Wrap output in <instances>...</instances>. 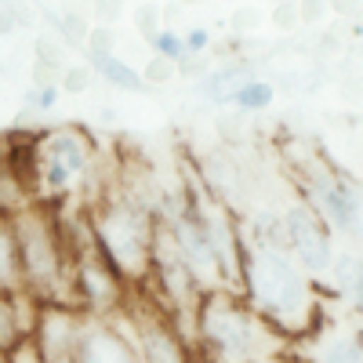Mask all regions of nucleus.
<instances>
[{"label":"nucleus","instance_id":"aec40b11","mask_svg":"<svg viewBox=\"0 0 363 363\" xmlns=\"http://www.w3.org/2000/svg\"><path fill=\"white\" fill-rule=\"evenodd\" d=\"M87 84H91V69L87 66H69V69H62V80H58V87L69 91V95H84Z\"/></svg>","mask_w":363,"mask_h":363},{"label":"nucleus","instance_id":"6e6552de","mask_svg":"<svg viewBox=\"0 0 363 363\" xmlns=\"http://www.w3.org/2000/svg\"><path fill=\"white\" fill-rule=\"evenodd\" d=\"M73 363H142L138 349L116 316H87Z\"/></svg>","mask_w":363,"mask_h":363},{"label":"nucleus","instance_id":"423d86ee","mask_svg":"<svg viewBox=\"0 0 363 363\" xmlns=\"http://www.w3.org/2000/svg\"><path fill=\"white\" fill-rule=\"evenodd\" d=\"M284 244L291 251V258L306 269V272H330L335 262V247H330V233L323 225V218L313 207L294 203L284 215Z\"/></svg>","mask_w":363,"mask_h":363},{"label":"nucleus","instance_id":"9b49d317","mask_svg":"<svg viewBox=\"0 0 363 363\" xmlns=\"http://www.w3.org/2000/svg\"><path fill=\"white\" fill-rule=\"evenodd\" d=\"M87 69H95L102 80H109V84L120 87V91H145L142 73H138L131 62H124L116 51H113V55H91V51H87Z\"/></svg>","mask_w":363,"mask_h":363},{"label":"nucleus","instance_id":"f3484780","mask_svg":"<svg viewBox=\"0 0 363 363\" xmlns=\"http://www.w3.org/2000/svg\"><path fill=\"white\" fill-rule=\"evenodd\" d=\"M149 48H153L160 58H167V62H174V66H182L189 58V51H186V40H182V33H174V29H157L153 37H149Z\"/></svg>","mask_w":363,"mask_h":363},{"label":"nucleus","instance_id":"6ab92c4d","mask_svg":"<svg viewBox=\"0 0 363 363\" xmlns=\"http://www.w3.org/2000/svg\"><path fill=\"white\" fill-rule=\"evenodd\" d=\"M174 73H178V66L157 55V58H149V62H145V69H142V80H145V87H149V84H164V80H171Z\"/></svg>","mask_w":363,"mask_h":363},{"label":"nucleus","instance_id":"dca6fc26","mask_svg":"<svg viewBox=\"0 0 363 363\" xmlns=\"http://www.w3.org/2000/svg\"><path fill=\"white\" fill-rule=\"evenodd\" d=\"M244 80H251L244 69H233V66H225V69H218V73H211L200 87H207V99H211V102H233L236 87L244 84Z\"/></svg>","mask_w":363,"mask_h":363},{"label":"nucleus","instance_id":"f257e3e1","mask_svg":"<svg viewBox=\"0 0 363 363\" xmlns=\"http://www.w3.org/2000/svg\"><path fill=\"white\" fill-rule=\"evenodd\" d=\"M157 203L135 196L128 186H106L95 193L80 218L87 225L91 247H95L109 269L124 280L131 291L149 280V258H153V240H157Z\"/></svg>","mask_w":363,"mask_h":363},{"label":"nucleus","instance_id":"a211bd4d","mask_svg":"<svg viewBox=\"0 0 363 363\" xmlns=\"http://www.w3.org/2000/svg\"><path fill=\"white\" fill-rule=\"evenodd\" d=\"M58 95H62V87H58V84H37V87H29V91H26V106L48 113V109H55Z\"/></svg>","mask_w":363,"mask_h":363},{"label":"nucleus","instance_id":"c85d7f7f","mask_svg":"<svg viewBox=\"0 0 363 363\" xmlns=\"http://www.w3.org/2000/svg\"><path fill=\"white\" fill-rule=\"evenodd\" d=\"M272 363H291V359H284V356H277V359H272Z\"/></svg>","mask_w":363,"mask_h":363},{"label":"nucleus","instance_id":"9d476101","mask_svg":"<svg viewBox=\"0 0 363 363\" xmlns=\"http://www.w3.org/2000/svg\"><path fill=\"white\" fill-rule=\"evenodd\" d=\"M22 258H18V240L11 218L0 215V294H22Z\"/></svg>","mask_w":363,"mask_h":363},{"label":"nucleus","instance_id":"4468645a","mask_svg":"<svg viewBox=\"0 0 363 363\" xmlns=\"http://www.w3.org/2000/svg\"><path fill=\"white\" fill-rule=\"evenodd\" d=\"M55 22V37L62 40L66 48H87V37H91V26L84 15L77 11H62V15H51Z\"/></svg>","mask_w":363,"mask_h":363},{"label":"nucleus","instance_id":"5701e85b","mask_svg":"<svg viewBox=\"0 0 363 363\" xmlns=\"http://www.w3.org/2000/svg\"><path fill=\"white\" fill-rule=\"evenodd\" d=\"M182 40H186V51H189V58H196V55H203L207 51V44H211V33L203 26H193V29H186L182 33Z\"/></svg>","mask_w":363,"mask_h":363},{"label":"nucleus","instance_id":"412c9836","mask_svg":"<svg viewBox=\"0 0 363 363\" xmlns=\"http://www.w3.org/2000/svg\"><path fill=\"white\" fill-rule=\"evenodd\" d=\"M87 51H91V55H113V51H116V37H113V29H109V26L91 29V37H87Z\"/></svg>","mask_w":363,"mask_h":363},{"label":"nucleus","instance_id":"4be33fe9","mask_svg":"<svg viewBox=\"0 0 363 363\" xmlns=\"http://www.w3.org/2000/svg\"><path fill=\"white\" fill-rule=\"evenodd\" d=\"M135 22H138V29H142L145 37H153L157 29H164V26H160V8L153 4V0H145V4L135 11Z\"/></svg>","mask_w":363,"mask_h":363},{"label":"nucleus","instance_id":"2eb2a0df","mask_svg":"<svg viewBox=\"0 0 363 363\" xmlns=\"http://www.w3.org/2000/svg\"><path fill=\"white\" fill-rule=\"evenodd\" d=\"M272 84L269 80H244L236 87V95H233V106L240 109V113H258V109H265L269 102H272Z\"/></svg>","mask_w":363,"mask_h":363},{"label":"nucleus","instance_id":"393cba45","mask_svg":"<svg viewBox=\"0 0 363 363\" xmlns=\"http://www.w3.org/2000/svg\"><path fill=\"white\" fill-rule=\"evenodd\" d=\"M15 26H18V15H15L8 4H0V37H4V33H11Z\"/></svg>","mask_w":363,"mask_h":363},{"label":"nucleus","instance_id":"7c9ffc66","mask_svg":"<svg viewBox=\"0 0 363 363\" xmlns=\"http://www.w3.org/2000/svg\"><path fill=\"white\" fill-rule=\"evenodd\" d=\"M182 4H200V0H182Z\"/></svg>","mask_w":363,"mask_h":363},{"label":"nucleus","instance_id":"cd10ccee","mask_svg":"<svg viewBox=\"0 0 363 363\" xmlns=\"http://www.w3.org/2000/svg\"><path fill=\"white\" fill-rule=\"evenodd\" d=\"M0 363H11V356H4V352H0Z\"/></svg>","mask_w":363,"mask_h":363},{"label":"nucleus","instance_id":"a878e982","mask_svg":"<svg viewBox=\"0 0 363 363\" xmlns=\"http://www.w3.org/2000/svg\"><path fill=\"white\" fill-rule=\"evenodd\" d=\"M120 8H124V0H99V4H95V11L109 22L113 15H120Z\"/></svg>","mask_w":363,"mask_h":363},{"label":"nucleus","instance_id":"39448f33","mask_svg":"<svg viewBox=\"0 0 363 363\" xmlns=\"http://www.w3.org/2000/svg\"><path fill=\"white\" fill-rule=\"evenodd\" d=\"M128 335L138 349L142 363H193V342L178 330V323L157 306L145 291L128 294V306L120 309Z\"/></svg>","mask_w":363,"mask_h":363},{"label":"nucleus","instance_id":"0eeeda50","mask_svg":"<svg viewBox=\"0 0 363 363\" xmlns=\"http://www.w3.org/2000/svg\"><path fill=\"white\" fill-rule=\"evenodd\" d=\"M84 323H87V313L73 306H40L37 327L29 335L40 363H73Z\"/></svg>","mask_w":363,"mask_h":363},{"label":"nucleus","instance_id":"7ed1b4c3","mask_svg":"<svg viewBox=\"0 0 363 363\" xmlns=\"http://www.w3.org/2000/svg\"><path fill=\"white\" fill-rule=\"evenodd\" d=\"M26 291L40 306H73V229L58 218L55 203H33L11 218ZM77 309V306H73Z\"/></svg>","mask_w":363,"mask_h":363},{"label":"nucleus","instance_id":"f8f14e48","mask_svg":"<svg viewBox=\"0 0 363 363\" xmlns=\"http://www.w3.org/2000/svg\"><path fill=\"white\" fill-rule=\"evenodd\" d=\"M330 272H335L338 291L352 301L356 309H363V262L352 258V255H342V258L330 262Z\"/></svg>","mask_w":363,"mask_h":363},{"label":"nucleus","instance_id":"b1692460","mask_svg":"<svg viewBox=\"0 0 363 363\" xmlns=\"http://www.w3.org/2000/svg\"><path fill=\"white\" fill-rule=\"evenodd\" d=\"M55 40H58V37H40V40H37V55H40V62L62 69V44L55 48Z\"/></svg>","mask_w":363,"mask_h":363},{"label":"nucleus","instance_id":"20e7f679","mask_svg":"<svg viewBox=\"0 0 363 363\" xmlns=\"http://www.w3.org/2000/svg\"><path fill=\"white\" fill-rule=\"evenodd\" d=\"M193 352L207 363H272L284 338L236 291H211L196 309Z\"/></svg>","mask_w":363,"mask_h":363},{"label":"nucleus","instance_id":"1a4fd4ad","mask_svg":"<svg viewBox=\"0 0 363 363\" xmlns=\"http://www.w3.org/2000/svg\"><path fill=\"white\" fill-rule=\"evenodd\" d=\"M309 196H313V211L320 218H327L335 229L352 233L359 225V196L349 182L316 167V171H309Z\"/></svg>","mask_w":363,"mask_h":363},{"label":"nucleus","instance_id":"ddd939ff","mask_svg":"<svg viewBox=\"0 0 363 363\" xmlns=\"http://www.w3.org/2000/svg\"><path fill=\"white\" fill-rule=\"evenodd\" d=\"M316 363H363V338L356 335L327 338L316 352Z\"/></svg>","mask_w":363,"mask_h":363},{"label":"nucleus","instance_id":"c756f323","mask_svg":"<svg viewBox=\"0 0 363 363\" xmlns=\"http://www.w3.org/2000/svg\"><path fill=\"white\" fill-rule=\"evenodd\" d=\"M193 363H207V359H203V356H193Z\"/></svg>","mask_w":363,"mask_h":363},{"label":"nucleus","instance_id":"f03ea898","mask_svg":"<svg viewBox=\"0 0 363 363\" xmlns=\"http://www.w3.org/2000/svg\"><path fill=\"white\" fill-rule=\"evenodd\" d=\"M240 287L247 291V306L280 338H298L316 323L309 277L291 258L287 244L258 240L251 251H240Z\"/></svg>","mask_w":363,"mask_h":363},{"label":"nucleus","instance_id":"bb28decb","mask_svg":"<svg viewBox=\"0 0 363 363\" xmlns=\"http://www.w3.org/2000/svg\"><path fill=\"white\" fill-rule=\"evenodd\" d=\"M323 15V0H306V4H301V18L306 22H316Z\"/></svg>","mask_w":363,"mask_h":363}]
</instances>
